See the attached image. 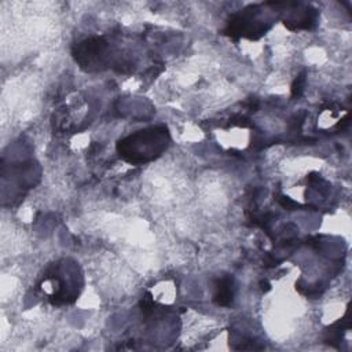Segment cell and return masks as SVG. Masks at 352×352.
I'll list each match as a JSON object with an SVG mask.
<instances>
[{
    "label": "cell",
    "mask_w": 352,
    "mask_h": 352,
    "mask_svg": "<svg viewBox=\"0 0 352 352\" xmlns=\"http://www.w3.org/2000/svg\"><path fill=\"white\" fill-rule=\"evenodd\" d=\"M234 300V279L232 276H223L216 280L213 301L220 307H228Z\"/></svg>",
    "instance_id": "3957f363"
},
{
    "label": "cell",
    "mask_w": 352,
    "mask_h": 352,
    "mask_svg": "<svg viewBox=\"0 0 352 352\" xmlns=\"http://www.w3.org/2000/svg\"><path fill=\"white\" fill-rule=\"evenodd\" d=\"M302 81H304V78H302V76H300L297 80H296V82H294V85H293V95H298L300 94V91H301V84H302Z\"/></svg>",
    "instance_id": "277c9868"
},
{
    "label": "cell",
    "mask_w": 352,
    "mask_h": 352,
    "mask_svg": "<svg viewBox=\"0 0 352 352\" xmlns=\"http://www.w3.org/2000/svg\"><path fill=\"white\" fill-rule=\"evenodd\" d=\"M106 48H107V43L103 38L92 37L77 44L76 50L73 51V55L76 60L81 65V67H85L87 70H92L99 66H103Z\"/></svg>",
    "instance_id": "7a4b0ae2"
},
{
    "label": "cell",
    "mask_w": 352,
    "mask_h": 352,
    "mask_svg": "<svg viewBox=\"0 0 352 352\" xmlns=\"http://www.w3.org/2000/svg\"><path fill=\"white\" fill-rule=\"evenodd\" d=\"M166 142L168 132L164 126L150 128L120 140L117 148L120 155L129 162H146L160 155L166 147Z\"/></svg>",
    "instance_id": "6da1fadb"
}]
</instances>
